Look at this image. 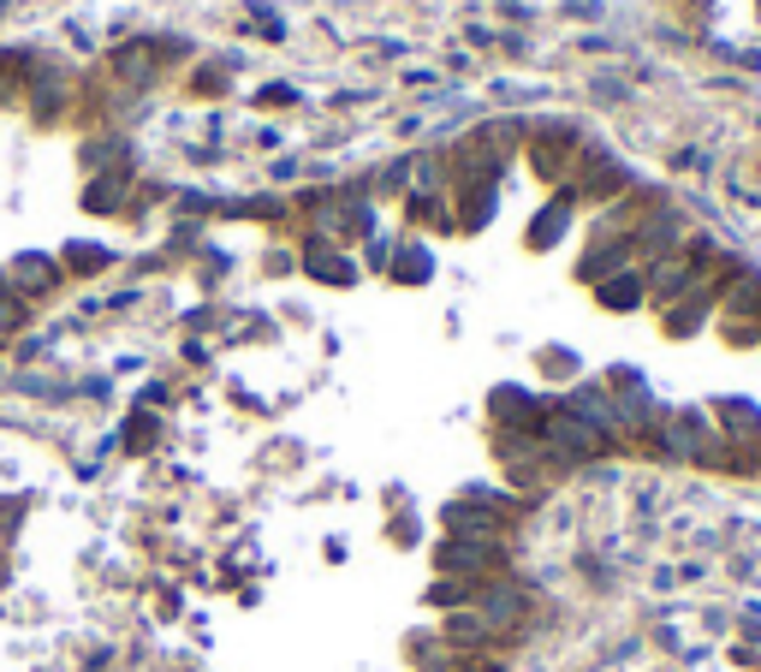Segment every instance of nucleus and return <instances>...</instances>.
Here are the masks:
<instances>
[{"label": "nucleus", "instance_id": "nucleus-1", "mask_svg": "<svg viewBox=\"0 0 761 672\" xmlns=\"http://www.w3.org/2000/svg\"><path fill=\"white\" fill-rule=\"evenodd\" d=\"M494 416H500V428H541V405L529 399V393H517V387L494 393Z\"/></svg>", "mask_w": 761, "mask_h": 672}, {"label": "nucleus", "instance_id": "nucleus-2", "mask_svg": "<svg viewBox=\"0 0 761 672\" xmlns=\"http://www.w3.org/2000/svg\"><path fill=\"white\" fill-rule=\"evenodd\" d=\"M476 565H494V542H459V536H452L447 548H440V572L476 577Z\"/></svg>", "mask_w": 761, "mask_h": 672}, {"label": "nucleus", "instance_id": "nucleus-3", "mask_svg": "<svg viewBox=\"0 0 761 672\" xmlns=\"http://www.w3.org/2000/svg\"><path fill=\"white\" fill-rule=\"evenodd\" d=\"M482 619H488V631H500V625H517V619H524V589H512V583L488 589V601H482Z\"/></svg>", "mask_w": 761, "mask_h": 672}, {"label": "nucleus", "instance_id": "nucleus-4", "mask_svg": "<svg viewBox=\"0 0 761 672\" xmlns=\"http://www.w3.org/2000/svg\"><path fill=\"white\" fill-rule=\"evenodd\" d=\"M447 643H464V649L488 643V619H482V613H459V619H447Z\"/></svg>", "mask_w": 761, "mask_h": 672}, {"label": "nucleus", "instance_id": "nucleus-5", "mask_svg": "<svg viewBox=\"0 0 761 672\" xmlns=\"http://www.w3.org/2000/svg\"><path fill=\"white\" fill-rule=\"evenodd\" d=\"M601 298H607V310H631V303L643 298V281H637V274H625V281H607Z\"/></svg>", "mask_w": 761, "mask_h": 672}, {"label": "nucleus", "instance_id": "nucleus-6", "mask_svg": "<svg viewBox=\"0 0 761 672\" xmlns=\"http://www.w3.org/2000/svg\"><path fill=\"white\" fill-rule=\"evenodd\" d=\"M732 310H761V281H756V274L732 281Z\"/></svg>", "mask_w": 761, "mask_h": 672}, {"label": "nucleus", "instance_id": "nucleus-7", "mask_svg": "<svg viewBox=\"0 0 761 672\" xmlns=\"http://www.w3.org/2000/svg\"><path fill=\"white\" fill-rule=\"evenodd\" d=\"M726 423L732 435H761V411H750V405H726Z\"/></svg>", "mask_w": 761, "mask_h": 672}, {"label": "nucleus", "instance_id": "nucleus-8", "mask_svg": "<svg viewBox=\"0 0 761 672\" xmlns=\"http://www.w3.org/2000/svg\"><path fill=\"white\" fill-rule=\"evenodd\" d=\"M18 281H30V291H48V281H54V269H48V262H18Z\"/></svg>", "mask_w": 761, "mask_h": 672}, {"label": "nucleus", "instance_id": "nucleus-9", "mask_svg": "<svg viewBox=\"0 0 761 672\" xmlns=\"http://www.w3.org/2000/svg\"><path fill=\"white\" fill-rule=\"evenodd\" d=\"M12 322H18V303H0V334H7Z\"/></svg>", "mask_w": 761, "mask_h": 672}]
</instances>
